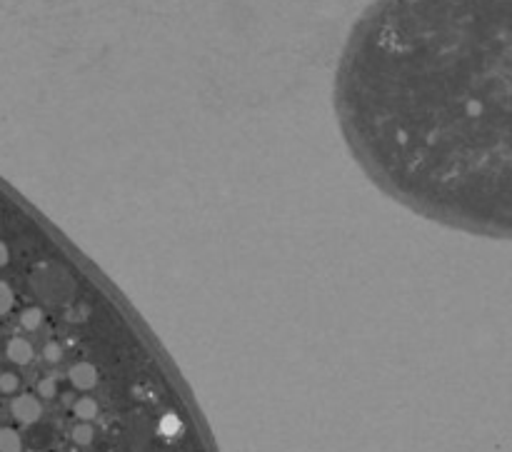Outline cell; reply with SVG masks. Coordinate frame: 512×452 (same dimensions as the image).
Segmentation results:
<instances>
[{
  "instance_id": "1",
  "label": "cell",
  "mask_w": 512,
  "mask_h": 452,
  "mask_svg": "<svg viewBox=\"0 0 512 452\" xmlns=\"http://www.w3.org/2000/svg\"><path fill=\"white\" fill-rule=\"evenodd\" d=\"M333 105L380 193L512 240V0H375L345 40Z\"/></svg>"
}]
</instances>
